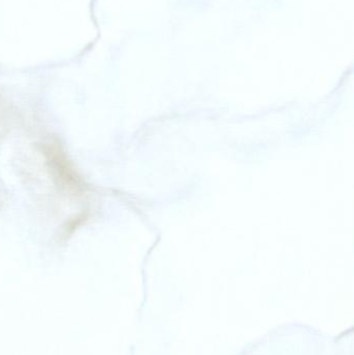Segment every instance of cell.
Returning <instances> with one entry per match:
<instances>
[{
	"instance_id": "cell-1",
	"label": "cell",
	"mask_w": 354,
	"mask_h": 355,
	"mask_svg": "<svg viewBox=\"0 0 354 355\" xmlns=\"http://www.w3.org/2000/svg\"><path fill=\"white\" fill-rule=\"evenodd\" d=\"M48 164L54 179L62 189L71 193H79L82 191L83 186L80 178L75 172L64 152L54 144H48L44 149Z\"/></svg>"
}]
</instances>
